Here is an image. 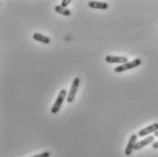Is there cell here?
I'll use <instances>...</instances> for the list:
<instances>
[{
    "label": "cell",
    "mask_w": 158,
    "mask_h": 157,
    "mask_svg": "<svg viewBox=\"0 0 158 157\" xmlns=\"http://www.w3.org/2000/svg\"><path fill=\"white\" fill-rule=\"evenodd\" d=\"M106 61L110 64H126L128 62L127 57L125 56H107L106 57Z\"/></svg>",
    "instance_id": "obj_6"
},
{
    "label": "cell",
    "mask_w": 158,
    "mask_h": 157,
    "mask_svg": "<svg viewBox=\"0 0 158 157\" xmlns=\"http://www.w3.org/2000/svg\"><path fill=\"white\" fill-rule=\"evenodd\" d=\"M152 147H153L154 149H158V141L155 142V143L152 144Z\"/></svg>",
    "instance_id": "obj_13"
},
{
    "label": "cell",
    "mask_w": 158,
    "mask_h": 157,
    "mask_svg": "<svg viewBox=\"0 0 158 157\" xmlns=\"http://www.w3.org/2000/svg\"><path fill=\"white\" fill-rule=\"evenodd\" d=\"M137 143V135L136 134H132L130 139H129V142H128V144L127 145V148L125 150V154L126 155H131L133 150H135V146Z\"/></svg>",
    "instance_id": "obj_4"
},
{
    "label": "cell",
    "mask_w": 158,
    "mask_h": 157,
    "mask_svg": "<svg viewBox=\"0 0 158 157\" xmlns=\"http://www.w3.org/2000/svg\"><path fill=\"white\" fill-rule=\"evenodd\" d=\"M49 156H50L49 152H44V153H42V154H40V155H35V156H32V157H49Z\"/></svg>",
    "instance_id": "obj_12"
},
{
    "label": "cell",
    "mask_w": 158,
    "mask_h": 157,
    "mask_svg": "<svg viewBox=\"0 0 158 157\" xmlns=\"http://www.w3.org/2000/svg\"><path fill=\"white\" fill-rule=\"evenodd\" d=\"M154 139H155V137L152 136V135H150V136H148V137H146V138L141 140L140 142H137L136 144H135V150L142 149L143 147H144L145 145H147V144H149L150 143L154 142Z\"/></svg>",
    "instance_id": "obj_8"
},
{
    "label": "cell",
    "mask_w": 158,
    "mask_h": 157,
    "mask_svg": "<svg viewBox=\"0 0 158 157\" xmlns=\"http://www.w3.org/2000/svg\"><path fill=\"white\" fill-rule=\"evenodd\" d=\"M88 6L95 9H102L106 10L108 7V4L105 2H97V1H90L88 2Z\"/></svg>",
    "instance_id": "obj_7"
},
{
    "label": "cell",
    "mask_w": 158,
    "mask_h": 157,
    "mask_svg": "<svg viewBox=\"0 0 158 157\" xmlns=\"http://www.w3.org/2000/svg\"><path fill=\"white\" fill-rule=\"evenodd\" d=\"M156 131H158V123H156V124H154L152 126H147V127L143 128L142 130H140L139 133H138V135L140 137H143V136H145V135L150 134L152 133H156Z\"/></svg>",
    "instance_id": "obj_5"
},
{
    "label": "cell",
    "mask_w": 158,
    "mask_h": 157,
    "mask_svg": "<svg viewBox=\"0 0 158 157\" xmlns=\"http://www.w3.org/2000/svg\"><path fill=\"white\" fill-rule=\"evenodd\" d=\"M142 63L141 59L139 58H136L131 62H127L126 64H123L121 65H118L114 68V72L116 73H121V72H124V71H127V70H129V69H133L135 67H137L139 66Z\"/></svg>",
    "instance_id": "obj_1"
},
{
    "label": "cell",
    "mask_w": 158,
    "mask_h": 157,
    "mask_svg": "<svg viewBox=\"0 0 158 157\" xmlns=\"http://www.w3.org/2000/svg\"><path fill=\"white\" fill-rule=\"evenodd\" d=\"M55 10H56V12H57L58 14H61V15H63V16H69L71 15V11H70V10L64 8L63 6H56L55 7Z\"/></svg>",
    "instance_id": "obj_10"
},
{
    "label": "cell",
    "mask_w": 158,
    "mask_h": 157,
    "mask_svg": "<svg viewBox=\"0 0 158 157\" xmlns=\"http://www.w3.org/2000/svg\"><path fill=\"white\" fill-rule=\"evenodd\" d=\"M65 97H67V92H66V90L63 89V90H61L59 92V94H58V96H57V98H56L53 107L51 108V113L52 114L58 113V111L60 110V108H61V105H63V102Z\"/></svg>",
    "instance_id": "obj_2"
},
{
    "label": "cell",
    "mask_w": 158,
    "mask_h": 157,
    "mask_svg": "<svg viewBox=\"0 0 158 157\" xmlns=\"http://www.w3.org/2000/svg\"><path fill=\"white\" fill-rule=\"evenodd\" d=\"M70 3H71V0H62L61 1V6H63V7L65 8Z\"/></svg>",
    "instance_id": "obj_11"
},
{
    "label": "cell",
    "mask_w": 158,
    "mask_h": 157,
    "mask_svg": "<svg viewBox=\"0 0 158 157\" xmlns=\"http://www.w3.org/2000/svg\"><path fill=\"white\" fill-rule=\"evenodd\" d=\"M79 84H80V78L79 77H76V78L73 80V83H72V86L70 88V91L68 92L67 94V97H66V101L67 103H72L76 97V94H77V91L78 89Z\"/></svg>",
    "instance_id": "obj_3"
},
{
    "label": "cell",
    "mask_w": 158,
    "mask_h": 157,
    "mask_svg": "<svg viewBox=\"0 0 158 157\" xmlns=\"http://www.w3.org/2000/svg\"><path fill=\"white\" fill-rule=\"evenodd\" d=\"M33 38L38 42H41V43H44V44H49L50 43V38L46 36V35H43L42 34L40 33H35L33 35Z\"/></svg>",
    "instance_id": "obj_9"
},
{
    "label": "cell",
    "mask_w": 158,
    "mask_h": 157,
    "mask_svg": "<svg viewBox=\"0 0 158 157\" xmlns=\"http://www.w3.org/2000/svg\"><path fill=\"white\" fill-rule=\"evenodd\" d=\"M155 135H156V137H158V131H156V132L155 133Z\"/></svg>",
    "instance_id": "obj_14"
}]
</instances>
